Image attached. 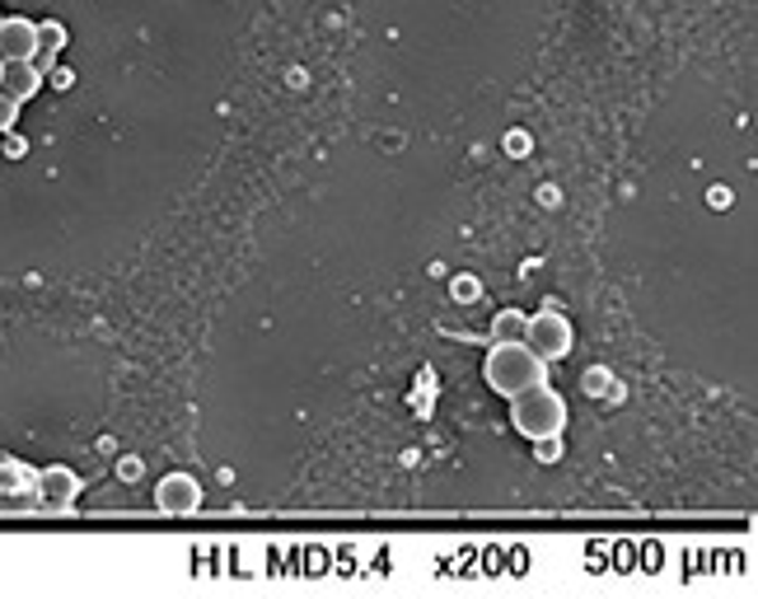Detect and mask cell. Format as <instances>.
<instances>
[{"mask_svg": "<svg viewBox=\"0 0 758 599\" xmlns=\"http://www.w3.org/2000/svg\"><path fill=\"white\" fill-rule=\"evenodd\" d=\"M14 122H20V103L0 90V132H14Z\"/></svg>", "mask_w": 758, "mask_h": 599, "instance_id": "cell-11", "label": "cell"}, {"mask_svg": "<svg viewBox=\"0 0 758 599\" xmlns=\"http://www.w3.org/2000/svg\"><path fill=\"white\" fill-rule=\"evenodd\" d=\"M0 70H5V61H0Z\"/></svg>", "mask_w": 758, "mask_h": 599, "instance_id": "cell-13", "label": "cell"}, {"mask_svg": "<svg viewBox=\"0 0 758 599\" xmlns=\"http://www.w3.org/2000/svg\"><path fill=\"white\" fill-rule=\"evenodd\" d=\"M483 375H487V389H497L501 398H516L548 380V361L539 351H529V342H491Z\"/></svg>", "mask_w": 758, "mask_h": 599, "instance_id": "cell-1", "label": "cell"}, {"mask_svg": "<svg viewBox=\"0 0 758 599\" xmlns=\"http://www.w3.org/2000/svg\"><path fill=\"white\" fill-rule=\"evenodd\" d=\"M80 473L66 468V464H52L38 473V510H70L80 497Z\"/></svg>", "mask_w": 758, "mask_h": 599, "instance_id": "cell-5", "label": "cell"}, {"mask_svg": "<svg viewBox=\"0 0 758 599\" xmlns=\"http://www.w3.org/2000/svg\"><path fill=\"white\" fill-rule=\"evenodd\" d=\"M66 47V29L57 20L38 24V57H33V66H38V76H52V61H57V52Z\"/></svg>", "mask_w": 758, "mask_h": 599, "instance_id": "cell-9", "label": "cell"}, {"mask_svg": "<svg viewBox=\"0 0 758 599\" xmlns=\"http://www.w3.org/2000/svg\"><path fill=\"white\" fill-rule=\"evenodd\" d=\"M524 342H529V351H539L543 361H562V357H572V324L562 319L557 309H543V314H534L529 319V328H524Z\"/></svg>", "mask_w": 758, "mask_h": 599, "instance_id": "cell-3", "label": "cell"}, {"mask_svg": "<svg viewBox=\"0 0 758 599\" xmlns=\"http://www.w3.org/2000/svg\"><path fill=\"white\" fill-rule=\"evenodd\" d=\"M24 150H29V146H24L20 136H10V140H5V155H10V160H24Z\"/></svg>", "mask_w": 758, "mask_h": 599, "instance_id": "cell-12", "label": "cell"}, {"mask_svg": "<svg viewBox=\"0 0 758 599\" xmlns=\"http://www.w3.org/2000/svg\"><path fill=\"white\" fill-rule=\"evenodd\" d=\"M47 84V76H38V66L33 61H5V70H0V90H5L14 103L33 99Z\"/></svg>", "mask_w": 758, "mask_h": 599, "instance_id": "cell-8", "label": "cell"}, {"mask_svg": "<svg viewBox=\"0 0 758 599\" xmlns=\"http://www.w3.org/2000/svg\"><path fill=\"white\" fill-rule=\"evenodd\" d=\"M524 328H529V319H524L520 309H501L497 319H491V332H487V338H491V342H524Z\"/></svg>", "mask_w": 758, "mask_h": 599, "instance_id": "cell-10", "label": "cell"}, {"mask_svg": "<svg viewBox=\"0 0 758 599\" xmlns=\"http://www.w3.org/2000/svg\"><path fill=\"white\" fill-rule=\"evenodd\" d=\"M155 506L165 510V516H192V510L202 506V483L192 478V473H169L155 487Z\"/></svg>", "mask_w": 758, "mask_h": 599, "instance_id": "cell-6", "label": "cell"}, {"mask_svg": "<svg viewBox=\"0 0 758 599\" xmlns=\"http://www.w3.org/2000/svg\"><path fill=\"white\" fill-rule=\"evenodd\" d=\"M29 510H38V473L0 460V516H29Z\"/></svg>", "mask_w": 758, "mask_h": 599, "instance_id": "cell-4", "label": "cell"}, {"mask_svg": "<svg viewBox=\"0 0 758 599\" xmlns=\"http://www.w3.org/2000/svg\"><path fill=\"white\" fill-rule=\"evenodd\" d=\"M510 427H516L524 440H553V436L567 431V403H562V394L543 380L534 389L510 398Z\"/></svg>", "mask_w": 758, "mask_h": 599, "instance_id": "cell-2", "label": "cell"}, {"mask_svg": "<svg viewBox=\"0 0 758 599\" xmlns=\"http://www.w3.org/2000/svg\"><path fill=\"white\" fill-rule=\"evenodd\" d=\"M0 20H5V14H0Z\"/></svg>", "mask_w": 758, "mask_h": 599, "instance_id": "cell-14", "label": "cell"}, {"mask_svg": "<svg viewBox=\"0 0 758 599\" xmlns=\"http://www.w3.org/2000/svg\"><path fill=\"white\" fill-rule=\"evenodd\" d=\"M38 57V24L24 14L0 20V61H33Z\"/></svg>", "mask_w": 758, "mask_h": 599, "instance_id": "cell-7", "label": "cell"}]
</instances>
